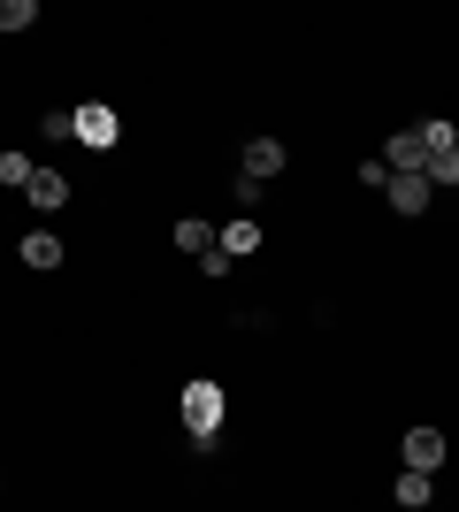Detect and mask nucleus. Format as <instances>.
Returning a JSON list of instances; mask_svg holds the SVG:
<instances>
[{
    "mask_svg": "<svg viewBox=\"0 0 459 512\" xmlns=\"http://www.w3.org/2000/svg\"><path fill=\"white\" fill-rule=\"evenodd\" d=\"M222 406H230V398H222V383H215V375H199V383H184V428H192V444H199V451L215 444V428H222Z\"/></svg>",
    "mask_w": 459,
    "mask_h": 512,
    "instance_id": "obj_1",
    "label": "nucleus"
},
{
    "mask_svg": "<svg viewBox=\"0 0 459 512\" xmlns=\"http://www.w3.org/2000/svg\"><path fill=\"white\" fill-rule=\"evenodd\" d=\"M77 138H85L92 153H108L115 138H123V123H115V107H100V100H85L77 107Z\"/></svg>",
    "mask_w": 459,
    "mask_h": 512,
    "instance_id": "obj_2",
    "label": "nucleus"
},
{
    "mask_svg": "<svg viewBox=\"0 0 459 512\" xmlns=\"http://www.w3.org/2000/svg\"><path fill=\"white\" fill-rule=\"evenodd\" d=\"M276 169H284V138H253V146L238 153V176H253V184H268Z\"/></svg>",
    "mask_w": 459,
    "mask_h": 512,
    "instance_id": "obj_3",
    "label": "nucleus"
},
{
    "mask_svg": "<svg viewBox=\"0 0 459 512\" xmlns=\"http://www.w3.org/2000/svg\"><path fill=\"white\" fill-rule=\"evenodd\" d=\"M406 467H414V474L444 467V428H406Z\"/></svg>",
    "mask_w": 459,
    "mask_h": 512,
    "instance_id": "obj_4",
    "label": "nucleus"
},
{
    "mask_svg": "<svg viewBox=\"0 0 459 512\" xmlns=\"http://www.w3.org/2000/svg\"><path fill=\"white\" fill-rule=\"evenodd\" d=\"M383 192H391V207H398V214H429V199H437V184H429V176H391Z\"/></svg>",
    "mask_w": 459,
    "mask_h": 512,
    "instance_id": "obj_5",
    "label": "nucleus"
},
{
    "mask_svg": "<svg viewBox=\"0 0 459 512\" xmlns=\"http://www.w3.org/2000/svg\"><path fill=\"white\" fill-rule=\"evenodd\" d=\"M222 253L230 260H245V253H261V222H253V214H230V222H222Z\"/></svg>",
    "mask_w": 459,
    "mask_h": 512,
    "instance_id": "obj_6",
    "label": "nucleus"
},
{
    "mask_svg": "<svg viewBox=\"0 0 459 512\" xmlns=\"http://www.w3.org/2000/svg\"><path fill=\"white\" fill-rule=\"evenodd\" d=\"M23 199H31V207H62V199H69V176H62V169H31Z\"/></svg>",
    "mask_w": 459,
    "mask_h": 512,
    "instance_id": "obj_7",
    "label": "nucleus"
},
{
    "mask_svg": "<svg viewBox=\"0 0 459 512\" xmlns=\"http://www.w3.org/2000/svg\"><path fill=\"white\" fill-rule=\"evenodd\" d=\"M176 245H184L192 260H207V253L222 245V237H215V222H199V214H184V222H176Z\"/></svg>",
    "mask_w": 459,
    "mask_h": 512,
    "instance_id": "obj_8",
    "label": "nucleus"
},
{
    "mask_svg": "<svg viewBox=\"0 0 459 512\" xmlns=\"http://www.w3.org/2000/svg\"><path fill=\"white\" fill-rule=\"evenodd\" d=\"M23 260H31V268H62V237H54V230H31V237H23Z\"/></svg>",
    "mask_w": 459,
    "mask_h": 512,
    "instance_id": "obj_9",
    "label": "nucleus"
},
{
    "mask_svg": "<svg viewBox=\"0 0 459 512\" xmlns=\"http://www.w3.org/2000/svg\"><path fill=\"white\" fill-rule=\"evenodd\" d=\"M429 497H437V482H429V474H414V467L398 474V505H406V512H421Z\"/></svg>",
    "mask_w": 459,
    "mask_h": 512,
    "instance_id": "obj_10",
    "label": "nucleus"
},
{
    "mask_svg": "<svg viewBox=\"0 0 459 512\" xmlns=\"http://www.w3.org/2000/svg\"><path fill=\"white\" fill-rule=\"evenodd\" d=\"M39 23V0H0V31L16 39V31H31Z\"/></svg>",
    "mask_w": 459,
    "mask_h": 512,
    "instance_id": "obj_11",
    "label": "nucleus"
},
{
    "mask_svg": "<svg viewBox=\"0 0 459 512\" xmlns=\"http://www.w3.org/2000/svg\"><path fill=\"white\" fill-rule=\"evenodd\" d=\"M421 176H429V184H459V146L429 153V161H421Z\"/></svg>",
    "mask_w": 459,
    "mask_h": 512,
    "instance_id": "obj_12",
    "label": "nucleus"
},
{
    "mask_svg": "<svg viewBox=\"0 0 459 512\" xmlns=\"http://www.w3.org/2000/svg\"><path fill=\"white\" fill-rule=\"evenodd\" d=\"M0 184L23 192V184H31V153H0Z\"/></svg>",
    "mask_w": 459,
    "mask_h": 512,
    "instance_id": "obj_13",
    "label": "nucleus"
},
{
    "mask_svg": "<svg viewBox=\"0 0 459 512\" xmlns=\"http://www.w3.org/2000/svg\"><path fill=\"white\" fill-rule=\"evenodd\" d=\"M421 146H429V153H444V146H459V130L444 123V115H429V123H421Z\"/></svg>",
    "mask_w": 459,
    "mask_h": 512,
    "instance_id": "obj_14",
    "label": "nucleus"
},
{
    "mask_svg": "<svg viewBox=\"0 0 459 512\" xmlns=\"http://www.w3.org/2000/svg\"><path fill=\"white\" fill-rule=\"evenodd\" d=\"M46 138H77V107H46Z\"/></svg>",
    "mask_w": 459,
    "mask_h": 512,
    "instance_id": "obj_15",
    "label": "nucleus"
}]
</instances>
